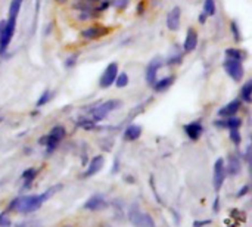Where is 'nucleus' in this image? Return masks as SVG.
Here are the masks:
<instances>
[{
	"label": "nucleus",
	"mask_w": 252,
	"mask_h": 227,
	"mask_svg": "<svg viewBox=\"0 0 252 227\" xmlns=\"http://www.w3.org/2000/svg\"><path fill=\"white\" fill-rule=\"evenodd\" d=\"M214 126H216V127H220V129H227V130L241 129V126H242V120H241V118H238L236 115H235V117H227V118H223V120H217V121H214Z\"/></svg>",
	"instance_id": "obj_18"
},
{
	"label": "nucleus",
	"mask_w": 252,
	"mask_h": 227,
	"mask_svg": "<svg viewBox=\"0 0 252 227\" xmlns=\"http://www.w3.org/2000/svg\"><path fill=\"white\" fill-rule=\"evenodd\" d=\"M242 102H245V103H251L252 102V81H247L244 86H242V89H241V97H239Z\"/></svg>",
	"instance_id": "obj_23"
},
{
	"label": "nucleus",
	"mask_w": 252,
	"mask_h": 227,
	"mask_svg": "<svg viewBox=\"0 0 252 227\" xmlns=\"http://www.w3.org/2000/svg\"><path fill=\"white\" fill-rule=\"evenodd\" d=\"M211 225V220H198L193 223V227H205Z\"/></svg>",
	"instance_id": "obj_33"
},
{
	"label": "nucleus",
	"mask_w": 252,
	"mask_h": 227,
	"mask_svg": "<svg viewBox=\"0 0 252 227\" xmlns=\"http://www.w3.org/2000/svg\"><path fill=\"white\" fill-rule=\"evenodd\" d=\"M196 47H198V32L195 28H189L186 38H185V43H183V50H185V53H190Z\"/></svg>",
	"instance_id": "obj_17"
},
{
	"label": "nucleus",
	"mask_w": 252,
	"mask_h": 227,
	"mask_svg": "<svg viewBox=\"0 0 252 227\" xmlns=\"http://www.w3.org/2000/svg\"><path fill=\"white\" fill-rule=\"evenodd\" d=\"M111 32V28L109 27H105L102 24L99 25H92V27H87L81 31V37L84 40H97V38H102L105 35H108Z\"/></svg>",
	"instance_id": "obj_9"
},
{
	"label": "nucleus",
	"mask_w": 252,
	"mask_h": 227,
	"mask_svg": "<svg viewBox=\"0 0 252 227\" xmlns=\"http://www.w3.org/2000/svg\"><path fill=\"white\" fill-rule=\"evenodd\" d=\"M242 170V162H241V158L236 155V154H230L227 157V167H226V173L232 177L238 176Z\"/></svg>",
	"instance_id": "obj_16"
},
{
	"label": "nucleus",
	"mask_w": 252,
	"mask_h": 227,
	"mask_svg": "<svg viewBox=\"0 0 252 227\" xmlns=\"http://www.w3.org/2000/svg\"><path fill=\"white\" fill-rule=\"evenodd\" d=\"M182 61H183V55H182V53H176V55H171V56L167 59V64H168V65H179Z\"/></svg>",
	"instance_id": "obj_30"
},
{
	"label": "nucleus",
	"mask_w": 252,
	"mask_h": 227,
	"mask_svg": "<svg viewBox=\"0 0 252 227\" xmlns=\"http://www.w3.org/2000/svg\"><path fill=\"white\" fill-rule=\"evenodd\" d=\"M242 108V100L241 99H233L232 102L226 103L224 106H221L219 109V115L221 118H227V117H235Z\"/></svg>",
	"instance_id": "obj_13"
},
{
	"label": "nucleus",
	"mask_w": 252,
	"mask_h": 227,
	"mask_svg": "<svg viewBox=\"0 0 252 227\" xmlns=\"http://www.w3.org/2000/svg\"><path fill=\"white\" fill-rule=\"evenodd\" d=\"M229 136H230V140H232L235 145H241V142H242V136H241V131H239V129L229 130Z\"/></svg>",
	"instance_id": "obj_28"
},
{
	"label": "nucleus",
	"mask_w": 252,
	"mask_h": 227,
	"mask_svg": "<svg viewBox=\"0 0 252 227\" xmlns=\"http://www.w3.org/2000/svg\"><path fill=\"white\" fill-rule=\"evenodd\" d=\"M185 133L190 140H198L204 133V126L201 121H190L185 126Z\"/></svg>",
	"instance_id": "obj_14"
},
{
	"label": "nucleus",
	"mask_w": 252,
	"mask_h": 227,
	"mask_svg": "<svg viewBox=\"0 0 252 227\" xmlns=\"http://www.w3.org/2000/svg\"><path fill=\"white\" fill-rule=\"evenodd\" d=\"M61 189V186H55L52 189H47L46 192L40 194V195H28V196H18L15 198L6 211H13L18 214H31L35 213L37 210H40L43 207V204L55 195V192H58Z\"/></svg>",
	"instance_id": "obj_1"
},
{
	"label": "nucleus",
	"mask_w": 252,
	"mask_h": 227,
	"mask_svg": "<svg viewBox=\"0 0 252 227\" xmlns=\"http://www.w3.org/2000/svg\"><path fill=\"white\" fill-rule=\"evenodd\" d=\"M22 3H24V0H12L10 1V6H9V15H7V18L18 19V15L21 12Z\"/></svg>",
	"instance_id": "obj_24"
},
{
	"label": "nucleus",
	"mask_w": 252,
	"mask_h": 227,
	"mask_svg": "<svg viewBox=\"0 0 252 227\" xmlns=\"http://www.w3.org/2000/svg\"><path fill=\"white\" fill-rule=\"evenodd\" d=\"M50 99H52V92L50 90H44L43 92V95L37 99V102H35V106L37 108H40V106H44L47 102H50Z\"/></svg>",
	"instance_id": "obj_27"
},
{
	"label": "nucleus",
	"mask_w": 252,
	"mask_h": 227,
	"mask_svg": "<svg viewBox=\"0 0 252 227\" xmlns=\"http://www.w3.org/2000/svg\"><path fill=\"white\" fill-rule=\"evenodd\" d=\"M230 28H232V34H233L235 40H236V41H241V40H242V35H241V30H239L238 24H236V22H232V24H230Z\"/></svg>",
	"instance_id": "obj_31"
},
{
	"label": "nucleus",
	"mask_w": 252,
	"mask_h": 227,
	"mask_svg": "<svg viewBox=\"0 0 252 227\" xmlns=\"http://www.w3.org/2000/svg\"><path fill=\"white\" fill-rule=\"evenodd\" d=\"M227 177L226 173V162L223 158H219L214 164V174H213V185H214V191L219 192L223 188V183Z\"/></svg>",
	"instance_id": "obj_8"
},
{
	"label": "nucleus",
	"mask_w": 252,
	"mask_h": 227,
	"mask_svg": "<svg viewBox=\"0 0 252 227\" xmlns=\"http://www.w3.org/2000/svg\"><path fill=\"white\" fill-rule=\"evenodd\" d=\"M65 136H66L65 127H63V126H55V127L49 131V134H46L44 137H41V139L38 140V143L46 146V152H47V154H52V152L59 146V143L65 139Z\"/></svg>",
	"instance_id": "obj_2"
},
{
	"label": "nucleus",
	"mask_w": 252,
	"mask_h": 227,
	"mask_svg": "<svg viewBox=\"0 0 252 227\" xmlns=\"http://www.w3.org/2000/svg\"><path fill=\"white\" fill-rule=\"evenodd\" d=\"M204 13L207 16H214L217 13V4L214 0H205L204 1Z\"/></svg>",
	"instance_id": "obj_25"
},
{
	"label": "nucleus",
	"mask_w": 252,
	"mask_h": 227,
	"mask_svg": "<svg viewBox=\"0 0 252 227\" xmlns=\"http://www.w3.org/2000/svg\"><path fill=\"white\" fill-rule=\"evenodd\" d=\"M4 25H6V19H1V21H0V35H1V32H3V30H4Z\"/></svg>",
	"instance_id": "obj_38"
},
{
	"label": "nucleus",
	"mask_w": 252,
	"mask_h": 227,
	"mask_svg": "<svg viewBox=\"0 0 252 227\" xmlns=\"http://www.w3.org/2000/svg\"><path fill=\"white\" fill-rule=\"evenodd\" d=\"M226 56H227V58H230V59L241 61V62H244V61L248 58V55H247V52H245V50H242V49H236V47L226 49Z\"/></svg>",
	"instance_id": "obj_21"
},
{
	"label": "nucleus",
	"mask_w": 252,
	"mask_h": 227,
	"mask_svg": "<svg viewBox=\"0 0 252 227\" xmlns=\"http://www.w3.org/2000/svg\"><path fill=\"white\" fill-rule=\"evenodd\" d=\"M223 66H224L226 74H227L233 81H236V83H239V81L244 78V75H245V68H244V64H242L241 61L227 58V59L224 61Z\"/></svg>",
	"instance_id": "obj_5"
},
{
	"label": "nucleus",
	"mask_w": 252,
	"mask_h": 227,
	"mask_svg": "<svg viewBox=\"0 0 252 227\" xmlns=\"http://www.w3.org/2000/svg\"><path fill=\"white\" fill-rule=\"evenodd\" d=\"M63 227H71V226H63Z\"/></svg>",
	"instance_id": "obj_41"
},
{
	"label": "nucleus",
	"mask_w": 252,
	"mask_h": 227,
	"mask_svg": "<svg viewBox=\"0 0 252 227\" xmlns=\"http://www.w3.org/2000/svg\"><path fill=\"white\" fill-rule=\"evenodd\" d=\"M109 3H111V6H114L115 9L123 10V9H126V7L130 4V0H109Z\"/></svg>",
	"instance_id": "obj_29"
},
{
	"label": "nucleus",
	"mask_w": 252,
	"mask_h": 227,
	"mask_svg": "<svg viewBox=\"0 0 252 227\" xmlns=\"http://www.w3.org/2000/svg\"><path fill=\"white\" fill-rule=\"evenodd\" d=\"M207 18H208V16L202 12V13L199 15V24H205V22H207Z\"/></svg>",
	"instance_id": "obj_36"
},
{
	"label": "nucleus",
	"mask_w": 252,
	"mask_h": 227,
	"mask_svg": "<svg viewBox=\"0 0 252 227\" xmlns=\"http://www.w3.org/2000/svg\"><path fill=\"white\" fill-rule=\"evenodd\" d=\"M56 1H58V3H59V4H63V3H65V1H66V0H56Z\"/></svg>",
	"instance_id": "obj_40"
},
{
	"label": "nucleus",
	"mask_w": 252,
	"mask_h": 227,
	"mask_svg": "<svg viewBox=\"0 0 252 227\" xmlns=\"http://www.w3.org/2000/svg\"><path fill=\"white\" fill-rule=\"evenodd\" d=\"M15 30H16V19L7 18L6 19L4 30H3V32L0 35V56H4L7 53V49H9L10 41L13 38Z\"/></svg>",
	"instance_id": "obj_4"
},
{
	"label": "nucleus",
	"mask_w": 252,
	"mask_h": 227,
	"mask_svg": "<svg viewBox=\"0 0 252 227\" xmlns=\"http://www.w3.org/2000/svg\"><path fill=\"white\" fill-rule=\"evenodd\" d=\"M38 174V170L37 168H28L22 173V180H24V189L30 188L31 183L34 182V179L37 177Z\"/></svg>",
	"instance_id": "obj_22"
},
{
	"label": "nucleus",
	"mask_w": 252,
	"mask_h": 227,
	"mask_svg": "<svg viewBox=\"0 0 252 227\" xmlns=\"http://www.w3.org/2000/svg\"><path fill=\"white\" fill-rule=\"evenodd\" d=\"M250 192V186H244L242 189H239L238 191V194H236V198H244L247 194Z\"/></svg>",
	"instance_id": "obj_32"
},
{
	"label": "nucleus",
	"mask_w": 252,
	"mask_h": 227,
	"mask_svg": "<svg viewBox=\"0 0 252 227\" xmlns=\"http://www.w3.org/2000/svg\"><path fill=\"white\" fill-rule=\"evenodd\" d=\"M77 59H78V55H74V56H71V58L66 61V66H68V68L74 66V64L77 62Z\"/></svg>",
	"instance_id": "obj_34"
},
{
	"label": "nucleus",
	"mask_w": 252,
	"mask_h": 227,
	"mask_svg": "<svg viewBox=\"0 0 252 227\" xmlns=\"http://www.w3.org/2000/svg\"><path fill=\"white\" fill-rule=\"evenodd\" d=\"M83 207H84V210H89V211H100V210H105L108 207V202L103 198V195L94 194L84 202Z\"/></svg>",
	"instance_id": "obj_11"
},
{
	"label": "nucleus",
	"mask_w": 252,
	"mask_h": 227,
	"mask_svg": "<svg viewBox=\"0 0 252 227\" xmlns=\"http://www.w3.org/2000/svg\"><path fill=\"white\" fill-rule=\"evenodd\" d=\"M219 211H220V198L217 196L214 201V213H219Z\"/></svg>",
	"instance_id": "obj_35"
},
{
	"label": "nucleus",
	"mask_w": 252,
	"mask_h": 227,
	"mask_svg": "<svg viewBox=\"0 0 252 227\" xmlns=\"http://www.w3.org/2000/svg\"><path fill=\"white\" fill-rule=\"evenodd\" d=\"M174 81H176V75H165V77H162V78L157 80V81H155V84H154L152 87H154V90H155V92H158V93H164V92H167V90L174 84Z\"/></svg>",
	"instance_id": "obj_19"
},
{
	"label": "nucleus",
	"mask_w": 252,
	"mask_h": 227,
	"mask_svg": "<svg viewBox=\"0 0 252 227\" xmlns=\"http://www.w3.org/2000/svg\"><path fill=\"white\" fill-rule=\"evenodd\" d=\"M137 12H139L140 15H142V13L145 12V3H143V1H142V3L139 4V9H137Z\"/></svg>",
	"instance_id": "obj_37"
},
{
	"label": "nucleus",
	"mask_w": 252,
	"mask_h": 227,
	"mask_svg": "<svg viewBox=\"0 0 252 227\" xmlns=\"http://www.w3.org/2000/svg\"><path fill=\"white\" fill-rule=\"evenodd\" d=\"M120 106H121V100H118V99H111V100L102 102L92 109V118H93V121H103L112 111L118 109Z\"/></svg>",
	"instance_id": "obj_3"
},
{
	"label": "nucleus",
	"mask_w": 252,
	"mask_h": 227,
	"mask_svg": "<svg viewBox=\"0 0 252 227\" xmlns=\"http://www.w3.org/2000/svg\"><path fill=\"white\" fill-rule=\"evenodd\" d=\"M103 165H105V158H103V155H97V157H94V158L90 161V164H89L87 170L84 171L83 177H84V179H87V177H92V176L97 174V173L103 168Z\"/></svg>",
	"instance_id": "obj_15"
},
{
	"label": "nucleus",
	"mask_w": 252,
	"mask_h": 227,
	"mask_svg": "<svg viewBox=\"0 0 252 227\" xmlns=\"http://www.w3.org/2000/svg\"><path fill=\"white\" fill-rule=\"evenodd\" d=\"M128 81H130L128 74H127V72H121V74H118V75H117V78H115L114 84H115L118 89H124V87H127V86H128Z\"/></svg>",
	"instance_id": "obj_26"
},
{
	"label": "nucleus",
	"mask_w": 252,
	"mask_h": 227,
	"mask_svg": "<svg viewBox=\"0 0 252 227\" xmlns=\"http://www.w3.org/2000/svg\"><path fill=\"white\" fill-rule=\"evenodd\" d=\"M142 127L140 126H137V124H131V126H128L127 129H126V131H124V140H127V142H134V140H137L140 136H142Z\"/></svg>",
	"instance_id": "obj_20"
},
{
	"label": "nucleus",
	"mask_w": 252,
	"mask_h": 227,
	"mask_svg": "<svg viewBox=\"0 0 252 227\" xmlns=\"http://www.w3.org/2000/svg\"><path fill=\"white\" fill-rule=\"evenodd\" d=\"M161 66H162V59L161 58H154L149 64H148V66H146V69H145V80H146V83L152 87L154 84H155V81L158 80V71L161 69Z\"/></svg>",
	"instance_id": "obj_10"
},
{
	"label": "nucleus",
	"mask_w": 252,
	"mask_h": 227,
	"mask_svg": "<svg viewBox=\"0 0 252 227\" xmlns=\"http://www.w3.org/2000/svg\"><path fill=\"white\" fill-rule=\"evenodd\" d=\"M182 22V7L174 6L167 15V28L170 31H179Z\"/></svg>",
	"instance_id": "obj_12"
},
{
	"label": "nucleus",
	"mask_w": 252,
	"mask_h": 227,
	"mask_svg": "<svg viewBox=\"0 0 252 227\" xmlns=\"http://www.w3.org/2000/svg\"><path fill=\"white\" fill-rule=\"evenodd\" d=\"M78 1H89V3H99L100 0H78Z\"/></svg>",
	"instance_id": "obj_39"
},
{
	"label": "nucleus",
	"mask_w": 252,
	"mask_h": 227,
	"mask_svg": "<svg viewBox=\"0 0 252 227\" xmlns=\"http://www.w3.org/2000/svg\"><path fill=\"white\" fill-rule=\"evenodd\" d=\"M128 220L134 227H157L154 219L149 214L142 213L137 207H131L128 213Z\"/></svg>",
	"instance_id": "obj_6"
},
{
	"label": "nucleus",
	"mask_w": 252,
	"mask_h": 227,
	"mask_svg": "<svg viewBox=\"0 0 252 227\" xmlns=\"http://www.w3.org/2000/svg\"><path fill=\"white\" fill-rule=\"evenodd\" d=\"M117 75H118V64L117 62L108 64L106 68H105V71L102 72V75L99 78V86L102 89H109L114 84Z\"/></svg>",
	"instance_id": "obj_7"
}]
</instances>
